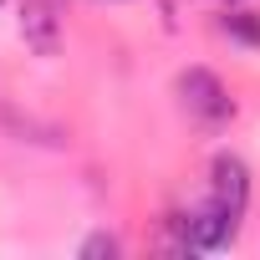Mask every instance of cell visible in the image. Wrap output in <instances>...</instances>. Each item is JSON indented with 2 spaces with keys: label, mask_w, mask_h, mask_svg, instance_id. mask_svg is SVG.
I'll return each instance as SVG.
<instances>
[{
  "label": "cell",
  "mask_w": 260,
  "mask_h": 260,
  "mask_svg": "<svg viewBox=\"0 0 260 260\" xmlns=\"http://www.w3.org/2000/svg\"><path fill=\"white\" fill-rule=\"evenodd\" d=\"M179 102H184V112L199 117L204 127H219V122L235 117V97L224 92V82H219L209 67H189V72H179Z\"/></svg>",
  "instance_id": "1"
},
{
  "label": "cell",
  "mask_w": 260,
  "mask_h": 260,
  "mask_svg": "<svg viewBox=\"0 0 260 260\" xmlns=\"http://www.w3.org/2000/svg\"><path fill=\"white\" fill-rule=\"evenodd\" d=\"M209 199L224 204L230 214H245V204H250V164L240 153H214V164H209Z\"/></svg>",
  "instance_id": "2"
},
{
  "label": "cell",
  "mask_w": 260,
  "mask_h": 260,
  "mask_svg": "<svg viewBox=\"0 0 260 260\" xmlns=\"http://www.w3.org/2000/svg\"><path fill=\"white\" fill-rule=\"evenodd\" d=\"M184 235H189V250H224V245H235V235H240V214H230L224 204H204V209H194V214H184Z\"/></svg>",
  "instance_id": "3"
},
{
  "label": "cell",
  "mask_w": 260,
  "mask_h": 260,
  "mask_svg": "<svg viewBox=\"0 0 260 260\" xmlns=\"http://www.w3.org/2000/svg\"><path fill=\"white\" fill-rule=\"evenodd\" d=\"M21 41L36 56L61 51V16L51 11V0H21Z\"/></svg>",
  "instance_id": "4"
},
{
  "label": "cell",
  "mask_w": 260,
  "mask_h": 260,
  "mask_svg": "<svg viewBox=\"0 0 260 260\" xmlns=\"http://www.w3.org/2000/svg\"><path fill=\"white\" fill-rule=\"evenodd\" d=\"M219 31H224L230 41H240V46L260 51V11H240V6H224V16H219Z\"/></svg>",
  "instance_id": "5"
},
{
  "label": "cell",
  "mask_w": 260,
  "mask_h": 260,
  "mask_svg": "<svg viewBox=\"0 0 260 260\" xmlns=\"http://www.w3.org/2000/svg\"><path fill=\"white\" fill-rule=\"evenodd\" d=\"M102 255L112 260V255H117V240L97 230V235H87V240H82V260H102Z\"/></svg>",
  "instance_id": "6"
},
{
  "label": "cell",
  "mask_w": 260,
  "mask_h": 260,
  "mask_svg": "<svg viewBox=\"0 0 260 260\" xmlns=\"http://www.w3.org/2000/svg\"><path fill=\"white\" fill-rule=\"evenodd\" d=\"M224 6H240V0H224Z\"/></svg>",
  "instance_id": "7"
},
{
  "label": "cell",
  "mask_w": 260,
  "mask_h": 260,
  "mask_svg": "<svg viewBox=\"0 0 260 260\" xmlns=\"http://www.w3.org/2000/svg\"><path fill=\"white\" fill-rule=\"evenodd\" d=\"M112 6H122V0H112Z\"/></svg>",
  "instance_id": "8"
},
{
  "label": "cell",
  "mask_w": 260,
  "mask_h": 260,
  "mask_svg": "<svg viewBox=\"0 0 260 260\" xmlns=\"http://www.w3.org/2000/svg\"><path fill=\"white\" fill-rule=\"evenodd\" d=\"M169 11H174V0H169Z\"/></svg>",
  "instance_id": "9"
},
{
  "label": "cell",
  "mask_w": 260,
  "mask_h": 260,
  "mask_svg": "<svg viewBox=\"0 0 260 260\" xmlns=\"http://www.w3.org/2000/svg\"><path fill=\"white\" fill-rule=\"evenodd\" d=\"M0 6H6V0H0Z\"/></svg>",
  "instance_id": "10"
}]
</instances>
